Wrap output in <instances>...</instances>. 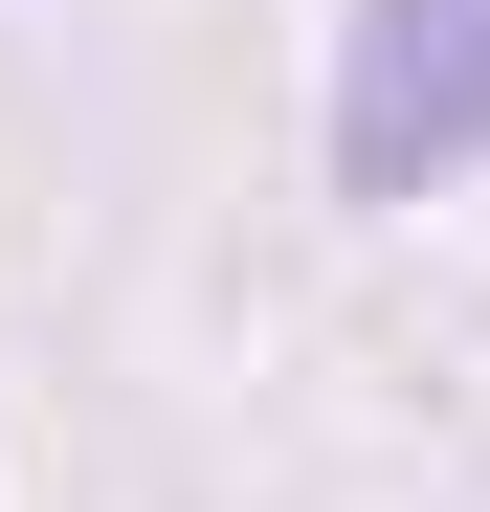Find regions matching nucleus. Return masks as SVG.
Instances as JSON below:
<instances>
[{
  "label": "nucleus",
  "instance_id": "obj_1",
  "mask_svg": "<svg viewBox=\"0 0 490 512\" xmlns=\"http://www.w3.org/2000/svg\"><path fill=\"white\" fill-rule=\"evenodd\" d=\"M335 179L357 201L490 179V0H357L335 23Z\"/></svg>",
  "mask_w": 490,
  "mask_h": 512
}]
</instances>
